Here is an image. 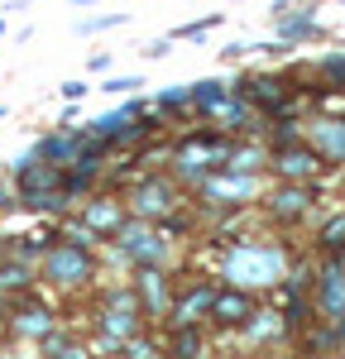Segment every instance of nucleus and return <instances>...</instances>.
<instances>
[{
    "label": "nucleus",
    "mask_w": 345,
    "mask_h": 359,
    "mask_svg": "<svg viewBox=\"0 0 345 359\" xmlns=\"http://www.w3.org/2000/svg\"><path fill=\"white\" fill-rule=\"evenodd\" d=\"M255 306H259V292H245V287H235V283H221V287H216V302L206 311V326L216 331V340H230V335L250 321Z\"/></svg>",
    "instance_id": "8"
},
{
    "label": "nucleus",
    "mask_w": 345,
    "mask_h": 359,
    "mask_svg": "<svg viewBox=\"0 0 345 359\" xmlns=\"http://www.w3.org/2000/svg\"><path fill=\"white\" fill-rule=\"evenodd\" d=\"M72 211H77V216H82V221L91 225L96 235H101V240H111L115 230L125 225V216H130V211H125V196H115L111 187H96V192L82 196Z\"/></svg>",
    "instance_id": "13"
},
{
    "label": "nucleus",
    "mask_w": 345,
    "mask_h": 359,
    "mask_svg": "<svg viewBox=\"0 0 345 359\" xmlns=\"http://www.w3.org/2000/svg\"><path fill=\"white\" fill-rule=\"evenodd\" d=\"M312 249H316V254H345V206H336L331 216H321V221H316Z\"/></svg>",
    "instance_id": "20"
},
{
    "label": "nucleus",
    "mask_w": 345,
    "mask_h": 359,
    "mask_svg": "<svg viewBox=\"0 0 345 359\" xmlns=\"http://www.w3.org/2000/svg\"><path fill=\"white\" fill-rule=\"evenodd\" d=\"M273 39L288 48H302V43H326L331 29L316 20V5H288L283 15L273 20Z\"/></svg>",
    "instance_id": "11"
},
{
    "label": "nucleus",
    "mask_w": 345,
    "mask_h": 359,
    "mask_svg": "<svg viewBox=\"0 0 345 359\" xmlns=\"http://www.w3.org/2000/svg\"><path fill=\"white\" fill-rule=\"evenodd\" d=\"M307 292H312V311L321 321H336L345 311V264L336 254H321V264L312 269V283H307Z\"/></svg>",
    "instance_id": "7"
},
{
    "label": "nucleus",
    "mask_w": 345,
    "mask_h": 359,
    "mask_svg": "<svg viewBox=\"0 0 345 359\" xmlns=\"http://www.w3.org/2000/svg\"><path fill=\"white\" fill-rule=\"evenodd\" d=\"M77 144H82V135H77V125H72V130H62V125H53L48 135H39V144H34L29 154H34V158H43V163L67 168L72 158H77Z\"/></svg>",
    "instance_id": "15"
},
{
    "label": "nucleus",
    "mask_w": 345,
    "mask_h": 359,
    "mask_svg": "<svg viewBox=\"0 0 345 359\" xmlns=\"http://www.w3.org/2000/svg\"><path fill=\"white\" fill-rule=\"evenodd\" d=\"M230 96V82L221 77H201V82H187V101H192V115L197 120H211V115L221 111V101Z\"/></svg>",
    "instance_id": "17"
},
{
    "label": "nucleus",
    "mask_w": 345,
    "mask_h": 359,
    "mask_svg": "<svg viewBox=\"0 0 345 359\" xmlns=\"http://www.w3.org/2000/svg\"><path fill=\"white\" fill-rule=\"evenodd\" d=\"M321 201V187L316 182H269L259 192V216L278 230H297V225L312 221V206Z\"/></svg>",
    "instance_id": "3"
},
{
    "label": "nucleus",
    "mask_w": 345,
    "mask_h": 359,
    "mask_svg": "<svg viewBox=\"0 0 345 359\" xmlns=\"http://www.w3.org/2000/svg\"><path fill=\"white\" fill-rule=\"evenodd\" d=\"M182 187L168 177V168H140L130 182H125V211L140 216V221H163L172 206H182Z\"/></svg>",
    "instance_id": "4"
},
{
    "label": "nucleus",
    "mask_w": 345,
    "mask_h": 359,
    "mask_svg": "<svg viewBox=\"0 0 345 359\" xmlns=\"http://www.w3.org/2000/svg\"><path fill=\"white\" fill-rule=\"evenodd\" d=\"M341 5H345V0H341Z\"/></svg>",
    "instance_id": "33"
},
{
    "label": "nucleus",
    "mask_w": 345,
    "mask_h": 359,
    "mask_svg": "<svg viewBox=\"0 0 345 359\" xmlns=\"http://www.w3.org/2000/svg\"><path fill=\"white\" fill-rule=\"evenodd\" d=\"M34 350H39V355L72 359V355H82V350H86V340L77 335V326H72V321H58L48 335H39V340H34Z\"/></svg>",
    "instance_id": "18"
},
{
    "label": "nucleus",
    "mask_w": 345,
    "mask_h": 359,
    "mask_svg": "<svg viewBox=\"0 0 345 359\" xmlns=\"http://www.w3.org/2000/svg\"><path fill=\"white\" fill-rule=\"evenodd\" d=\"M86 91H91V86H86L82 77H72V82H62V86H58V96H62V101H82Z\"/></svg>",
    "instance_id": "25"
},
{
    "label": "nucleus",
    "mask_w": 345,
    "mask_h": 359,
    "mask_svg": "<svg viewBox=\"0 0 345 359\" xmlns=\"http://www.w3.org/2000/svg\"><path fill=\"white\" fill-rule=\"evenodd\" d=\"M158 331H163V350L168 355L192 359V355H206L211 350V326L206 321H163Z\"/></svg>",
    "instance_id": "14"
},
{
    "label": "nucleus",
    "mask_w": 345,
    "mask_h": 359,
    "mask_svg": "<svg viewBox=\"0 0 345 359\" xmlns=\"http://www.w3.org/2000/svg\"><path fill=\"white\" fill-rule=\"evenodd\" d=\"M0 39H5V15H0Z\"/></svg>",
    "instance_id": "31"
},
{
    "label": "nucleus",
    "mask_w": 345,
    "mask_h": 359,
    "mask_svg": "<svg viewBox=\"0 0 345 359\" xmlns=\"http://www.w3.org/2000/svg\"><path fill=\"white\" fill-rule=\"evenodd\" d=\"M58 125H62V130H72V125H77V101H67V106H62V115H58Z\"/></svg>",
    "instance_id": "28"
},
{
    "label": "nucleus",
    "mask_w": 345,
    "mask_h": 359,
    "mask_svg": "<svg viewBox=\"0 0 345 359\" xmlns=\"http://www.w3.org/2000/svg\"><path fill=\"white\" fill-rule=\"evenodd\" d=\"M125 25H130V10H111V15H82V20L72 25V34L91 39V34H106V29H125Z\"/></svg>",
    "instance_id": "22"
},
{
    "label": "nucleus",
    "mask_w": 345,
    "mask_h": 359,
    "mask_svg": "<svg viewBox=\"0 0 345 359\" xmlns=\"http://www.w3.org/2000/svg\"><path fill=\"white\" fill-rule=\"evenodd\" d=\"M245 53H250V43H226V48H221V62H240Z\"/></svg>",
    "instance_id": "26"
},
{
    "label": "nucleus",
    "mask_w": 345,
    "mask_h": 359,
    "mask_svg": "<svg viewBox=\"0 0 345 359\" xmlns=\"http://www.w3.org/2000/svg\"><path fill=\"white\" fill-rule=\"evenodd\" d=\"M230 340H240L245 350H269V345H292V335H288V326H283V311L269 302H259L255 311H250V321L240 326V331L230 335Z\"/></svg>",
    "instance_id": "12"
},
{
    "label": "nucleus",
    "mask_w": 345,
    "mask_h": 359,
    "mask_svg": "<svg viewBox=\"0 0 345 359\" xmlns=\"http://www.w3.org/2000/svg\"><path fill=\"white\" fill-rule=\"evenodd\" d=\"M140 86H144L140 72H120V77H106L101 91H106V96H130V91H140Z\"/></svg>",
    "instance_id": "23"
},
{
    "label": "nucleus",
    "mask_w": 345,
    "mask_h": 359,
    "mask_svg": "<svg viewBox=\"0 0 345 359\" xmlns=\"http://www.w3.org/2000/svg\"><path fill=\"white\" fill-rule=\"evenodd\" d=\"M10 206H20V201H15V187H10V177H0V211H10Z\"/></svg>",
    "instance_id": "27"
},
{
    "label": "nucleus",
    "mask_w": 345,
    "mask_h": 359,
    "mask_svg": "<svg viewBox=\"0 0 345 359\" xmlns=\"http://www.w3.org/2000/svg\"><path fill=\"white\" fill-rule=\"evenodd\" d=\"M216 287H221V278H177V292H172V306L163 321H206V311L216 302Z\"/></svg>",
    "instance_id": "9"
},
{
    "label": "nucleus",
    "mask_w": 345,
    "mask_h": 359,
    "mask_svg": "<svg viewBox=\"0 0 345 359\" xmlns=\"http://www.w3.org/2000/svg\"><path fill=\"white\" fill-rule=\"evenodd\" d=\"M72 5H77V10H91V5H96V0H72Z\"/></svg>",
    "instance_id": "30"
},
{
    "label": "nucleus",
    "mask_w": 345,
    "mask_h": 359,
    "mask_svg": "<svg viewBox=\"0 0 345 359\" xmlns=\"http://www.w3.org/2000/svg\"><path fill=\"white\" fill-rule=\"evenodd\" d=\"M140 53L149 57V62H163V57H172V34H158V39H149Z\"/></svg>",
    "instance_id": "24"
},
{
    "label": "nucleus",
    "mask_w": 345,
    "mask_h": 359,
    "mask_svg": "<svg viewBox=\"0 0 345 359\" xmlns=\"http://www.w3.org/2000/svg\"><path fill=\"white\" fill-rule=\"evenodd\" d=\"M302 139L321 154V163L331 168V172L345 168V120L341 115H307L302 120Z\"/></svg>",
    "instance_id": "10"
},
{
    "label": "nucleus",
    "mask_w": 345,
    "mask_h": 359,
    "mask_svg": "<svg viewBox=\"0 0 345 359\" xmlns=\"http://www.w3.org/2000/svg\"><path fill=\"white\" fill-rule=\"evenodd\" d=\"M0 115H5V106H0Z\"/></svg>",
    "instance_id": "32"
},
{
    "label": "nucleus",
    "mask_w": 345,
    "mask_h": 359,
    "mask_svg": "<svg viewBox=\"0 0 345 359\" xmlns=\"http://www.w3.org/2000/svg\"><path fill=\"white\" fill-rule=\"evenodd\" d=\"M39 278L58 287V292H86L96 278H101V259H96V249H82V245H67V240H58V245L43 249V259H39Z\"/></svg>",
    "instance_id": "2"
},
{
    "label": "nucleus",
    "mask_w": 345,
    "mask_h": 359,
    "mask_svg": "<svg viewBox=\"0 0 345 359\" xmlns=\"http://www.w3.org/2000/svg\"><path fill=\"white\" fill-rule=\"evenodd\" d=\"M149 106L163 115V125H168V130H172V125H187V120H197V115H192V101H187V82H182V86H168V91H158Z\"/></svg>",
    "instance_id": "19"
},
{
    "label": "nucleus",
    "mask_w": 345,
    "mask_h": 359,
    "mask_svg": "<svg viewBox=\"0 0 345 359\" xmlns=\"http://www.w3.org/2000/svg\"><path fill=\"white\" fill-rule=\"evenodd\" d=\"M264 172H269V182H316V177H326L331 168L321 163V154L302 139V144L273 149V154H269V163H264Z\"/></svg>",
    "instance_id": "6"
},
{
    "label": "nucleus",
    "mask_w": 345,
    "mask_h": 359,
    "mask_svg": "<svg viewBox=\"0 0 345 359\" xmlns=\"http://www.w3.org/2000/svg\"><path fill=\"white\" fill-rule=\"evenodd\" d=\"M221 25H226V15H221V10H211L206 20H187V25L172 29V43H206V34H211V29H221Z\"/></svg>",
    "instance_id": "21"
},
{
    "label": "nucleus",
    "mask_w": 345,
    "mask_h": 359,
    "mask_svg": "<svg viewBox=\"0 0 345 359\" xmlns=\"http://www.w3.org/2000/svg\"><path fill=\"white\" fill-rule=\"evenodd\" d=\"M130 287H135L140 311L154 321V326H158V321L168 316V306H172L177 273H172V264H140V269H130Z\"/></svg>",
    "instance_id": "5"
},
{
    "label": "nucleus",
    "mask_w": 345,
    "mask_h": 359,
    "mask_svg": "<svg viewBox=\"0 0 345 359\" xmlns=\"http://www.w3.org/2000/svg\"><path fill=\"white\" fill-rule=\"evenodd\" d=\"M297 254V245L269 240V235H235L221 245V283H235L245 292H273L278 278L288 273V259Z\"/></svg>",
    "instance_id": "1"
},
{
    "label": "nucleus",
    "mask_w": 345,
    "mask_h": 359,
    "mask_svg": "<svg viewBox=\"0 0 345 359\" xmlns=\"http://www.w3.org/2000/svg\"><path fill=\"white\" fill-rule=\"evenodd\" d=\"M111 62H115L111 53H91V62H86V67H91V72H111Z\"/></svg>",
    "instance_id": "29"
},
{
    "label": "nucleus",
    "mask_w": 345,
    "mask_h": 359,
    "mask_svg": "<svg viewBox=\"0 0 345 359\" xmlns=\"http://www.w3.org/2000/svg\"><path fill=\"white\" fill-rule=\"evenodd\" d=\"M34 287H39V269L15 254H0V297H25Z\"/></svg>",
    "instance_id": "16"
}]
</instances>
